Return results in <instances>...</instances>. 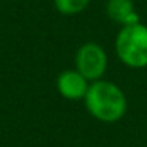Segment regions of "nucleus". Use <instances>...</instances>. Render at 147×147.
I'll return each mask as SVG.
<instances>
[{"instance_id":"nucleus-6","label":"nucleus","mask_w":147,"mask_h":147,"mask_svg":"<svg viewBox=\"0 0 147 147\" xmlns=\"http://www.w3.org/2000/svg\"><path fill=\"white\" fill-rule=\"evenodd\" d=\"M89 3L90 0H54L57 11L62 14H67V16H73V14L84 11Z\"/></svg>"},{"instance_id":"nucleus-4","label":"nucleus","mask_w":147,"mask_h":147,"mask_svg":"<svg viewBox=\"0 0 147 147\" xmlns=\"http://www.w3.org/2000/svg\"><path fill=\"white\" fill-rule=\"evenodd\" d=\"M89 81L78 70H65L57 78V90L67 100H81L86 96Z\"/></svg>"},{"instance_id":"nucleus-1","label":"nucleus","mask_w":147,"mask_h":147,"mask_svg":"<svg viewBox=\"0 0 147 147\" xmlns=\"http://www.w3.org/2000/svg\"><path fill=\"white\" fill-rule=\"evenodd\" d=\"M86 108L92 117L100 122L120 120L127 112V96L117 84L111 81H93L84 96Z\"/></svg>"},{"instance_id":"nucleus-5","label":"nucleus","mask_w":147,"mask_h":147,"mask_svg":"<svg viewBox=\"0 0 147 147\" xmlns=\"http://www.w3.org/2000/svg\"><path fill=\"white\" fill-rule=\"evenodd\" d=\"M106 13L112 21L122 26L139 22V18L134 11V5L131 0H108Z\"/></svg>"},{"instance_id":"nucleus-2","label":"nucleus","mask_w":147,"mask_h":147,"mask_svg":"<svg viewBox=\"0 0 147 147\" xmlns=\"http://www.w3.org/2000/svg\"><path fill=\"white\" fill-rule=\"evenodd\" d=\"M115 52L130 68L147 67V26L141 22L122 26L115 38Z\"/></svg>"},{"instance_id":"nucleus-3","label":"nucleus","mask_w":147,"mask_h":147,"mask_svg":"<svg viewBox=\"0 0 147 147\" xmlns=\"http://www.w3.org/2000/svg\"><path fill=\"white\" fill-rule=\"evenodd\" d=\"M76 70L89 82L98 81L103 78L108 68V54L96 43H86L76 52L74 57Z\"/></svg>"}]
</instances>
